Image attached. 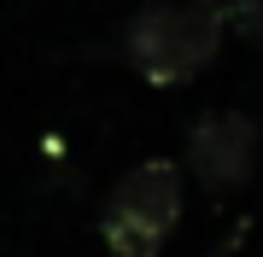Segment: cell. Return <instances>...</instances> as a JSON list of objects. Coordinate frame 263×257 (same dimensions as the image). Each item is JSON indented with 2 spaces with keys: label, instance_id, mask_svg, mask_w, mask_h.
<instances>
[{
  "label": "cell",
  "instance_id": "cell-1",
  "mask_svg": "<svg viewBox=\"0 0 263 257\" xmlns=\"http://www.w3.org/2000/svg\"><path fill=\"white\" fill-rule=\"evenodd\" d=\"M228 12L216 0H146L123 24V58L152 88H181L222 53Z\"/></svg>",
  "mask_w": 263,
  "mask_h": 257
},
{
  "label": "cell",
  "instance_id": "cell-2",
  "mask_svg": "<svg viewBox=\"0 0 263 257\" xmlns=\"http://www.w3.org/2000/svg\"><path fill=\"white\" fill-rule=\"evenodd\" d=\"M181 205H187L181 170L170 158H141L105 199V246L117 257H158L181 222Z\"/></svg>",
  "mask_w": 263,
  "mask_h": 257
},
{
  "label": "cell",
  "instance_id": "cell-3",
  "mask_svg": "<svg viewBox=\"0 0 263 257\" xmlns=\"http://www.w3.org/2000/svg\"><path fill=\"white\" fill-rule=\"evenodd\" d=\"M257 123L246 111H205L187 129V170L211 193H240L257 170Z\"/></svg>",
  "mask_w": 263,
  "mask_h": 257
}]
</instances>
